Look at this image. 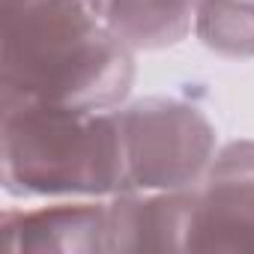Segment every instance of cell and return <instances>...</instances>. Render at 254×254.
<instances>
[{"mask_svg": "<svg viewBox=\"0 0 254 254\" xmlns=\"http://www.w3.org/2000/svg\"><path fill=\"white\" fill-rule=\"evenodd\" d=\"M0 108L114 111L132 93L135 48L87 0H0Z\"/></svg>", "mask_w": 254, "mask_h": 254, "instance_id": "obj_1", "label": "cell"}, {"mask_svg": "<svg viewBox=\"0 0 254 254\" xmlns=\"http://www.w3.org/2000/svg\"><path fill=\"white\" fill-rule=\"evenodd\" d=\"M3 189L12 197L108 200L129 191L114 111L0 108Z\"/></svg>", "mask_w": 254, "mask_h": 254, "instance_id": "obj_2", "label": "cell"}, {"mask_svg": "<svg viewBox=\"0 0 254 254\" xmlns=\"http://www.w3.org/2000/svg\"><path fill=\"white\" fill-rule=\"evenodd\" d=\"M129 191H191L215 159V126L209 117L180 99H138L114 108Z\"/></svg>", "mask_w": 254, "mask_h": 254, "instance_id": "obj_3", "label": "cell"}, {"mask_svg": "<svg viewBox=\"0 0 254 254\" xmlns=\"http://www.w3.org/2000/svg\"><path fill=\"white\" fill-rule=\"evenodd\" d=\"M191 251H254V141L221 147L194 189Z\"/></svg>", "mask_w": 254, "mask_h": 254, "instance_id": "obj_4", "label": "cell"}, {"mask_svg": "<svg viewBox=\"0 0 254 254\" xmlns=\"http://www.w3.org/2000/svg\"><path fill=\"white\" fill-rule=\"evenodd\" d=\"M191 191H126L108 197L111 251H191Z\"/></svg>", "mask_w": 254, "mask_h": 254, "instance_id": "obj_5", "label": "cell"}, {"mask_svg": "<svg viewBox=\"0 0 254 254\" xmlns=\"http://www.w3.org/2000/svg\"><path fill=\"white\" fill-rule=\"evenodd\" d=\"M3 242L9 251L108 254V200H60L39 209H6Z\"/></svg>", "mask_w": 254, "mask_h": 254, "instance_id": "obj_6", "label": "cell"}, {"mask_svg": "<svg viewBox=\"0 0 254 254\" xmlns=\"http://www.w3.org/2000/svg\"><path fill=\"white\" fill-rule=\"evenodd\" d=\"M200 0H105L102 18L135 51H159L194 30Z\"/></svg>", "mask_w": 254, "mask_h": 254, "instance_id": "obj_7", "label": "cell"}, {"mask_svg": "<svg viewBox=\"0 0 254 254\" xmlns=\"http://www.w3.org/2000/svg\"><path fill=\"white\" fill-rule=\"evenodd\" d=\"M194 33L221 57H254V0H200Z\"/></svg>", "mask_w": 254, "mask_h": 254, "instance_id": "obj_8", "label": "cell"}, {"mask_svg": "<svg viewBox=\"0 0 254 254\" xmlns=\"http://www.w3.org/2000/svg\"><path fill=\"white\" fill-rule=\"evenodd\" d=\"M87 3H90V6H96V9H99V12H102V9H105V0H87Z\"/></svg>", "mask_w": 254, "mask_h": 254, "instance_id": "obj_9", "label": "cell"}]
</instances>
